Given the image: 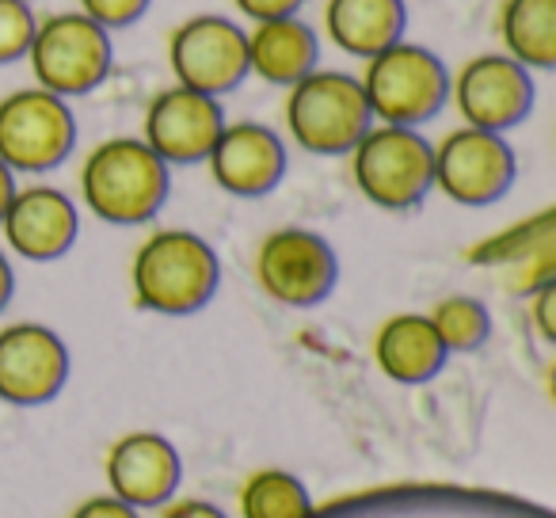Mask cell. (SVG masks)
<instances>
[{
    "label": "cell",
    "mask_w": 556,
    "mask_h": 518,
    "mask_svg": "<svg viewBox=\"0 0 556 518\" xmlns=\"http://www.w3.org/2000/svg\"><path fill=\"white\" fill-rule=\"evenodd\" d=\"M27 70L35 85L62 100H80L96 92L115 70V35L103 31L85 12L65 9L39 16L27 50Z\"/></svg>",
    "instance_id": "obj_4"
},
{
    "label": "cell",
    "mask_w": 556,
    "mask_h": 518,
    "mask_svg": "<svg viewBox=\"0 0 556 518\" xmlns=\"http://www.w3.org/2000/svg\"><path fill=\"white\" fill-rule=\"evenodd\" d=\"M134 302L156 317H191L214 302L222 260L214 244L191 229H161L141 240L130 264Z\"/></svg>",
    "instance_id": "obj_1"
},
{
    "label": "cell",
    "mask_w": 556,
    "mask_h": 518,
    "mask_svg": "<svg viewBox=\"0 0 556 518\" xmlns=\"http://www.w3.org/2000/svg\"><path fill=\"white\" fill-rule=\"evenodd\" d=\"M225 103L194 88L168 85L149 100L141 118V141L168 168L176 164H206L217 134L225 130Z\"/></svg>",
    "instance_id": "obj_12"
},
{
    "label": "cell",
    "mask_w": 556,
    "mask_h": 518,
    "mask_svg": "<svg viewBox=\"0 0 556 518\" xmlns=\"http://www.w3.org/2000/svg\"><path fill=\"white\" fill-rule=\"evenodd\" d=\"M348 156L358 194L378 210L404 214L434 191V146L424 130L374 123Z\"/></svg>",
    "instance_id": "obj_6"
},
{
    "label": "cell",
    "mask_w": 556,
    "mask_h": 518,
    "mask_svg": "<svg viewBox=\"0 0 556 518\" xmlns=\"http://www.w3.org/2000/svg\"><path fill=\"white\" fill-rule=\"evenodd\" d=\"M0 232L9 252L31 264H54L77 244L80 232V210L62 187L35 184L16 187L9 210L0 217Z\"/></svg>",
    "instance_id": "obj_15"
},
{
    "label": "cell",
    "mask_w": 556,
    "mask_h": 518,
    "mask_svg": "<svg viewBox=\"0 0 556 518\" xmlns=\"http://www.w3.org/2000/svg\"><path fill=\"white\" fill-rule=\"evenodd\" d=\"M446 358L427 313H396L374 336V363L396 386H424L446 366Z\"/></svg>",
    "instance_id": "obj_19"
},
{
    "label": "cell",
    "mask_w": 556,
    "mask_h": 518,
    "mask_svg": "<svg viewBox=\"0 0 556 518\" xmlns=\"http://www.w3.org/2000/svg\"><path fill=\"white\" fill-rule=\"evenodd\" d=\"M237 9L240 24H263V20H278V16H298L305 12L309 0H229Z\"/></svg>",
    "instance_id": "obj_25"
},
{
    "label": "cell",
    "mask_w": 556,
    "mask_h": 518,
    "mask_svg": "<svg viewBox=\"0 0 556 518\" xmlns=\"http://www.w3.org/2000/svg\"><path fill=\"white\" fill-rule=\"evenodd\" d=\"M73 518H138V510L130 507V503L115 500V495H96V500H85L77 510H73Z\"/></svg>",
    "instance_id": "obj_27"
},
{
    "label": "cell",
    "mask_w": 556,
    "mask_h": 518,
    "mask_svg": "<svg viewBox=\"0 0 556 518\" xmlns=\"http://www.w3.org/2000/svg\"><path fill=\"white\" fill-rule=\"evenodd\" d=\"M172 85L194 88L202 96L237 92L248 80V39L244 24L225 12H194L168 31Z\"/></svg>",
    "instance_id": "obj_8"
},
{
    "label": "cell",
    "mask_w": 556,
    "mask_h": 518,
    "mask_svg": "<svg viewBox=\"0 0 556 518\" xmlns=\"http://www.w3.org/2000/svg\"><path fill=\"white\" fill-rule=\"evenodd\" d=\"M206 164L214 184L225 194L263 199V194H270L282 184L290 153L275 126L240 118V123H225V130L217 134L214 149H210Z\"/></svg>",
    "instance_id": "obj_14"
},
{
    "label": "cell",
    "mask_w": 556,
    "mask_h": 518,
    "mask_svg": "<svg viewBox=\"0 0 556 518\" xmlns=\"http://www.w3.org/2000/svg\"><path fill=\"white\" fill-rule=\"evenodd\" d=\"M358 85L374 123L419 130L450 103V65L424 42L401 39L366 58Z\"/></svg>",
    "instance_id": "obj_3"
},
{
    "label": "cell",
    "mask_w": 556,
    "mask_h": 518,
    "mask_svg": "<svg viewBox=\"0 0 556 518\" xmlns=\"http://www.w3.org/2000/svg\"><path fill=\"white\" fill-rule=\"evenodd\" d=\"M16 172L9 168V164L0 161V217H4V210H9V202H12V194H16Z\"/></svg>",
    "instance_id": "obj_30"
},
{
    "label": "cell",
    "mask_w": 556,
    "mask_h": 518,
    "mask_svg": "<svg viewBox=\"0 0 556 518\" xmlns=\"http://www.w3.org/2000/svg\"><path fill=\"white\" fill-rule=\"evenodd\" d=\"M172 191V168L141 138H108L80 164V199L108 225H146Z\"/></svg>",
    "instance_id": "obj_2"
},
{
    "label": "cell",
    "mask_w": 556,
    "mask_h": 518,
    "mask_svg": "<svg viewBox=\"0 0 556 518\" xmlns=\"http://www.w3.org/2000/svg\"><path fill=\"white\" fill-rule=\"evenodd\" d=\"M500 50L515 58L522 70H556V0H503L495 12Z\"/></svg>",
    "instance_id": "obj_20"
},
{
    "label": "cell",
    "mask_w": 556,
    "mask_h": 518,
    "mask_svg": "<svg viewBox=\"0 0 556 518\" xmlns=\"http://www.w3.org/2000/svg\"><path fill=\"white\" fill-rule=\"evenodd\" d=\"M538 80L530 70L507 58L503 50L472 54L457 73H450V103L465 126L507 134L533 111Z\"/></svg>",
    "instance_id": "obj_10"
},
{
    "label": "cell",
    "mask_w": 556,
    "mask_h": 518,
    "mask_svg": "<svg viewBox=\"0 0 556 518\" xmlns=\"http://www.w3.org/2000/svg\"><path fill=\"white\" fill-rule=\"evenodd\" d=\"M35 24H39V12L31 9V0H0V65L24 62Z\"/></svg>",
    "instance_id": "obj_23"
},
{
    "label": "cell",
    "mask_w": 556,
    "mask_h": 518,
    "mask_svg": "<svg viewBox=\"0 0 556 518\" xmlns=\"http://www.w3.org/2000/svg\"><path fill=\"white\" fill-rule=\"evenodd\" d=\"M77 149L73 103L39 85L0 96V161L16 176H42Z\"/></svg>",
    "instance_id": "obj_7"
},
{
    "label": "cell",
    "mask_w": 556,
    "mask_h": 518,
    "mask_svg": "<svg viewBox=\"0 0 556 518\" xmlns=\"http://www.w3.org/2000/svg\"><path fill=\"white\" fill-rule=\"evenodd\" d=\"M70 348L47 325L20 320L0 328V401L35 408L54 401L70 381Z\"/></svg>",
    "instance_id": "obj_13"
},
{
    "label": "cell",
    "mask_w": 556,
    "mask_h": 518,
    "mask_svg": "<svg viewBox=\"0 0 556 518\" xmlns=\"http://www.w3.org/2000/svg\"><path fill=\"white\" fill-rule=\"evenodd\" d=\"M108 480L115 500L138 507H161L179 488V454L164 434L134 431L108 454Z\"/></svg>",
    "instance_id": "obj_17"
},
{
    "label": "cell",
    "mask_w": 556,
    "mask_h": 518,
    "mask_svg": "<svg viewBox=\"0 0 556 518\" xmlns=\"http://www.w3.org/2000/svg\"><path fill=\"white\" fill-rule=\"evenodd\" d=\"M164 518H225L214 503H202V500H187L176 503L172 510H164Z\"/></svg>",
    "instance_id": "obj_28"
},
{
    "label": "cell",
    "mask_w": 556,
    "mask_h": 518,
    "mask_svg": "<svg viewBox=\"0 0 556 518\" xmlns=\"http://www.w3.org/2000/svg\"><path fill=\"white\" fill-rule=\"evenodd\" d=\"M153 9V0H77V12L103 27V31H126V27L141 24Z\"/></svg>",
    "instance_id": "obj_24"
},
{
    "label": "cell",
    "mask_w": 556,
    "mask_h": 518,
    "mask_svg": "<svg viewBox=\"0 0 556 518\" xmlns=\"http://www.w3.org/2000/svg\"><path fill=\"white\" fill-rule=\"evenodd\" d=\"M518 176L507 134L457 126L434 146V191L457 206H492L510 191Z\"/></svg>",
    "instance_id": "obj_11"
},
{
    "label": "cell",
    "mask_w": 556,
    "mask_h": 518,
    "mask_svg": "<svg viewBox=\"0 0 556 518\" xmlns=\"http://www.w3.org/2000/svg\"><path fill=\"white\" fill-rule=\"evenodd\" d=\"M287 134L313 156H348L355 141L374 126L358 73L317 70L287 88Z\"/></svg>",
    "instance_id": "obj_5"
},
{
    "label": "cell",
    "mask_w": 556,
    "mask_h": 518,
    "mask_svg": "<svg viewBox=\"0 0 556 518\" xmlns=\"http://www.w3.org/2000/svg\"><path fill=\"white\" fill-rule=\"evenodd\" d=\"M12 294H16V271H12V260H9V252H4V248H0V313L9 309Z\"/></svg>",
    "instance_id": "obj_29"
},
{
    "label": "cell",
    "mask_w": 556,
    "mask_h": 518,
    "mask_svg": "<svg viewBox=\"0 0 556 518\" xmlns=\"http://www.w3.org/2000/svg\"><path fill=\"white\" fill-rule=\"evenodd\" d=\"M244 39L248 77L263 80L270 88H282V92L302 77H309L320 65V50H325L317 24H309L305 12L263 20V24H244Z\"/></svg>",
    "instance_id": "obj_16"
},
{
    "label": "cell",
    "mask_w": 556,
    "mask_h": 518,
    "mask_svg": "<svg viewBox=\"0 0 556 518\" xmlns=\"http://www.w3.org/2000/svg\"><path fill=\"white\" fill-rule=\"evenodd\" d=\"M240 515L244 518H309L313 503L298 477L282 469H260L240 488Z\"/></svg>",
    "instance_id": "obj_22"
},
{
    "label": "cell",
    "mask_w": 556,
    "mask_h": 518,
    "mask_svg": "<svg viewBox=\"0 0 556 518\" xmlns=\"http://www.w3.org/2000/svg\"><path fill=\"white\" fill-rule=\"evenodd\" d=\"M340 260L320 232L287 225L260 240L255 248V282L270 302L287 309H313L336 290Z\"/></svg>",
    "instance_id": "obj_9"
},
{
    "label": "cell",
    "mask_w": 556,
    "mask_h": 518,
    "mask_svg": "<svg viewBox=\"0 0 556 518\" xmlns=\"http://www.w3.org/2000/svg\"><path fill=\"white\" fill-rule=\"evenodd\" d=\"M427 320L439 332L446 355H469L480 351L492 336V313L480 298L472 294H450L427 309Z\"/></svg>",
    "instance_id": "obj_21"
},
{
    "label": "cell",
    "mask_w": 556,
    "mask_h": 518,
    "mask_svg": "<svg viewBox=\"0 0 556 518\" xmlns=\"http://www.w3.org/2000/svg\"><path fill=\"white\" fill-rule=\"evenodd\" d=\"M317 31L320 42L366 62L408 39V0H325Z\"/></svg>",
    "instance_id": "obj_18"
},
{
    "label": "cell",
    "mask_w": 556,
    "mask_h": 518,
    "mask_svg": "<svg viewBox=\"0 0 556 518\" xmlns=\"http://www.w3.org/2000/svg\"><path fill=\"white\" fill-rule=\"evenodd\" d=\"M530 305H533V320H538V332L545 340L556 336V282H545L541 290L530 294Z\"/></svg>",
    "instance_id": "obj_26"
}]
</instances>
